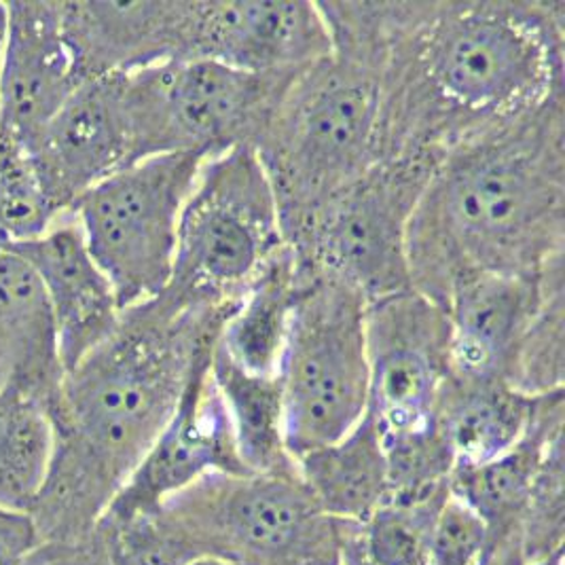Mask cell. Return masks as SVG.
<instances>
[{"label":"cell","instance_id":"1","mask_svg":"<svg viewBox=\"0 0 565 565\" xmlns=\"http://www.w3.org/2000/svg\"><path fill=\"white\" fill-rule=\"evenodd\" d=\"M331 50L369 64L382 161L438 163L466 138L562 96L564 0L318 2Z\"/></svg>","mask_w":565,"mask_h":565},{"label":"cell","instance_id":"2","mask_svg":"<svg viewBox=\"0 0 565 565\" xmlns=\"http://www.w3.org/2000/svg\"><path fill=\"white\" fill-rule=\"evenodd\" d=\"M233 308H180L157 295L124 309L115 333L66 371L47 412L50 472L30 509L41 546L92 539Z\"/></svg>","mask_w":565,"mask_h":565},{"label":"cell","instance_id":"3","mask_svg":"<svg viewBox=\"0 0 565 565\" xmlns=\"http://www.w3.org/2000/svg\"><path fill=\"white\" fill-rule=\"evenodd\" d=\"M565 253V96L443 154L409 223L412 288L443 308L468 274L536 278Z\"/></svg>","mask_w":565,"mask_h":565},{"label":"cell","instance_id":"4","mask_svg":"<svg viewBox=\"0 0 565 565\" xmlns=\"http://www.w3.org/2000/svg\"><path fill=\"white\" fill-rule=\"evenodd\" d=\"M253 151L271 182L288 244L382 161V96L373 68L331 50L292 78Z\"/></svg>","mask_w":565,"mask_h":565},{"label":"cell","instance_id":"5","mask_svg":"<svg viewBox=\"0 0 565 565\" xmlns=\"http://www.w3.org/2000/svg\"><path fill=\"white\" fill-rule=\"evenodd\" d=\"M284 246L280 210L257 153L237 147L214 154L182 207L161 295L180 308H230Z\"/></svg>","mask_w":565,"mask_h":565},{"label":"cell","instance_id":"6","mask_svg":"<svg viewBox=\"0 0 565 565\" xmlns=\"http://www.w3.org/2000/svg\"><path fill=\"white\" fill-rule=\"evenodd\" d=\"M301 271L280 364L292 460L350 435L369 407L366 301L352 286Z\"/></svg>","mask_w":565,"mask_h":565},{"label":"cell","instance_id":"7","mask_svg":"<svg viewBox=\"0 0 565 565\" xmlns=\"http://www.w3.org/2000/svg\"><path fill=\"white\" fill-rule=\"evenodd\" d=\"M297 75L248 73L212 60H172L124 75L134 163L255 149Z\"/></svg>","mask_w":565,"mask_h":565},{"label":"cell","instance_id":"8","mask_svg":"<svg viewBox=\"0 0 565 565\" xmlns=\"http://www.w3.org/2000/svg\"><path fill=\"white\" fill-rule=\"evenodd\" d=\"M202 559L339 565L348 523L322 513L299 477L207 475L163 502Z\"/></svg>","mask_w":565,"mask_h":565},{"label":"cell","instance_id":"9","mask_svg":"<svg viewBox=\"0 0 565 565\" xmlns=\"http://www.w3.org/2000/svg\"><path fill=\"white\" fill-rule=\"evenodd\" d=\"M204 161L184 153L142 159L92 186L68 212L121 311L170 282L182 207Z\"/></svg>","mask_w":565,"mask_h":565},{"label":"cell","instance_id":"10","mask_svg":"<svg viewBox=\"0 0 565 565\" xmlns=\"http://www.w3.org/2000/svg\"><path fill=\"white\" fill-rule=\"evenodd\" d=\"M435 168L380 161L286 244L297 265L352 286L366 303L409 290V223Z\"/></svg>","mask_w":565,"mask_h":565},{"label":"cell","instance_id":"11","mask_svg":"<svg viewBox=\"0 0 565 565\" xmlns=\"http://www.w3.org/2000/svg\"><path fill=\"white\" fill-rule=\"evenodd\" d=\"M366 415L384 443L433 433L449 377L445 309L413 288L366 303Z\"/></svg>","mask_w":565,"mask_h":565},{"label":"cell","instance_id":"12","mask_svg":"<svg viewBox=\"0 0 565 565\" xmlns=\"http://www.w3.org/2000/svg\"><path fill=\"white\" fill-rule=\"evenodd\" d=\"M331 53L318 2L191 0L186 60H212L248 73L295 75Z\"/></svg>","mask_w":565,"mask_h":565},{"label":"cell","instance_id":"13","mask_svg":"<svg viewBox=\"0 0 565 565\" xmlns=\"http://www.w3.org/2000/svg\"><path fill=\"white\" fill-rule=\"evenodd\" d=\"M210 362L212 354L193 369L172 417L103 516L151 511L207 475H250L239 462L227 409L210 377Z\"/></svg>","mask_w":565,"mask_h":565},{"label":"cell","instance_id":"14","mask_svg":"<svg viewBox=\"0 0 565 565\" xmlns=\"http://www.w3.org/2000/svg\"><path fill=\"white\" fill-rule=\"evenodd\" d=\"M559 276L564 260L536 278L481 271L451 284L443 303L449 322V375L514 387L544 295Z\"/></svg>","mask_w":565,"mask_h":565},{"label":"cell","instance_id":"15","mask_svg":"<svg viewBox=\"0 0 565 565\" xmlns=\"http://www.w3.org/2000/svg\"><path fill=\"white\" fill-rule=\"evenodd\" d=\"M55 207L134 166L124 75L83 81L28 151Z\"/></svg>","mask_w":565,"mask_h":565},{"label":"cell","instance_id":"16","mask_svg":"<svg viewBox=\"0 0 565 565\" xmlns=\"http://www.w3.org/2000/svg\"><path fill=\"white\" fill-rule=\"evenodd\" d=\"M564 390L540 398L534 422L513 449L495 460L454 468L449 493L486 523L491 565H530L527 519L548 463L564 456Z\"/></svg>","mask_w":565,"mask_h":565},{"label":"cell","instance_id":"17","mask_svg":"<svg viewBox=\"0 0 565 565\" xmlns=\"http://www.w3.org/2000/svg\"><path fill=\"white\" fill-rule=\"evenodd\" d=\"M4 9L0 136L30 151L81 78L64 39L60 0H13Z\"/></svg>","mask_w":565,"mask_h":565},{"label":"cell","instance_id":"18","mask_svg":"<svg viewBox=\"0 0 565 565\" xmlns=\"http://www.w3.org/2000/svg\"><path fill=\"white\" fill-rule=\"evenodd\" d=\"M191 0H60V20L81 83L186 60Z\"/></svg>","mask_w":565,"mask_h":565},{"label":"cell","instance_id":"19","mask_svg":"<svg viewBox=\"0 0 565 565\" xmlns=\"http://www.w3.org/2000/svg\"><path fill=\"white\" fill-rule=\"evenodd\" d=\"M2 246L24 258L45 288L64 371L115 333L124 311L71 214L41 237Z\"/></svg>","mask_w":565,"mask_h":565},{"label":"cell","instance_id":"20","mask_svg":"<svg viewBox=\"0 0 565 565\" xmlns=\"http://www.w3.org/2000/svg\"><path fill=\"white\" fill-rule=\"evenodd\" d=\"M64 375L45 288L24 258L0 244V392L50 412Z\"/></svg>","mask_w":565,"mask_h":565},{"label":"cell","instance_id":"21","mask_svg":"<svg viewBox=\"0 0 565 565\" xmlns=\"http://www.w3.org/2000/svg\"><path fill=\"white\" fill-rule=\"evenodd\" d=\"M540 398L509 384L449 375L438 396L435 430L454 468L486 463L513 449L530 430Z\"/></svg>","mask_w":565,"mask_h":565},{"label":"cell","instance_id":"22","mask_svg":"<svg viewBox=\"0 0 565 565\" xmlns=\"http://www.w3.org/2000/svg\"><path fill=\"white\" fill-rule=\"evenodd\" d=\"M295 463L318 509L337 521L362 523L390 500L386 445L369 415L350 435Z\"/></svg>","mask_w":565,"mask_h":565},{"label":"cell","instance_id":"23","mask_svg":"<svg viewBox=\"0 0 565 565\" xmlns=\"http://www.w3.org/2000/svg\"><path fill=\"white\" fill-rule=\"evenodd\" d=\"M299 292L301 271L292 250L284 246L235 303L216 350L248 373L276 377Z\"/></svg>","mask_w":565,"mask_h":565},{"label":"cell","instance_id":"24","mask_svg":"<svg viewBox=\"0 0 565 565\" xmlns=\"http://www.w3.org/2000/svg\"><path fill=\"white\" fill-rule=\"evenodd\" d=\"M210 377L227 409L235 449L246 472L299 477L297 463L286 449L280 375L248 373L214 345Z\"/></svg>","mask_w":565,"mask_h":565},{"label":"cell","instance_id":"25","mask_svg":"<svg viewBox=\"0 0 565 565\" xmlns=\"http://www.w3.org/2000/svg\"><path fill=\"white\" fill-rule=\"evenodd\" d=\"M449 489L417 500H387L362 523H348L339 565H426L438 509Z\"/></svg>","mask_w":565,"mask_h":565},{"label":"cell","instance_id":"26","mask_svg":"<svg viewBox=\"0 0 565 565\" xmlns=\"http://www.w3.org/2000/svg\"><path fill=\"white\" fill-rule=\"evenodd\" d=\"M94 536L106 565H193L202 559L179 516L166 504L119 519L103 516Z\"/></svg>","mask_w":565,"mask_h":565},{"label":"cell","instance_id":"27","mask_svg":"<svg viewBox=\"0 0 565 565\" xmlns=\"http://www.w3.org/2000/svg\"><path fill=\"white\" fill-rule=\"evenodd\" d=\"M0 244L28 242L50 232L64 214L47 195L26 149L0 136Z\"/></svg>","mask_w":565,"mask_h":565},{"label":"cell","instance_id":"28","mask_svg":"<svg viewBox=\"0 0 565 565\" xmlns=\"http://www.w3.org/2000/svg\"><path fill=\"white\" fill-rule=\"evenodd\" d=\"M426 565H491L486 523L454 493L438 509Z\"/></svg>","mask_w":565,"mask_h":565},{"label":"cell","instance_id":"29","mask_svg":"<svg viewBox=\"0 0 565 565\" xmlns=\"http://www.w3.org/2000/svg\"><path fill=\"white\" fill-rule=\"evenodd\" d=\"M41 546L32 514L0 507V565H28Z\"/></svg>","mask_w":565,"mask_h":565},{"label":"cell","instance_id":"30","mask_svg":"<svg viewBox=\"0 0 565 565\" xmlns=\"http://www.w3.org/2000/svg\"><path fill=\"white\" fill-rule=\"evenodd\" d=\"M4 36H7V9L0 2V68H2V52H4Z\"/></svg>","mask_w":565,"mask_h":565},{"label":"cell","instance_id":"31","mask_svg":"<svg viewBox=\"0 0 565 565\" xmlns=\"http://www.w3.org/2000/svg\"><path fill=\"white\" fill-rule=\"evenodd\" d=\"M530 565H564V548H559V551H555V553H551V555H546V557H542L539 562Z\"/></svg>","mask_w":565,"mask_h":565},{"label":"cell","instance_id":"32","mask_svg":"<svg viewBox=\"0 0 565 565\" xmlns=\"http://www.w3.org/2000/svg\"><path fill=\"white\" fill-rule=\"evenodd\" d=\"M193 565H230L225 564V562H218V559H200V562H195Z\"/></svg>","mask_w":565,"mask_h":565},{"label":"cell","instance_id":"33","mask_svg":"<svg viewBox=\"0 0 565 565\" xmlns=\"http://www.w3.org/2000/svg\"><path fill=\"white\" fill-rule=\"evenodd\" d=\"M0 206H2V168H0Z\"/></svg>","mask_w":565,"mask_h":565}]
</instances>
